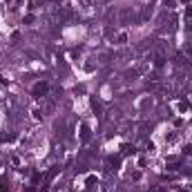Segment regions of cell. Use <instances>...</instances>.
Listing matches in <instances>:
<instances>
[{
	"instance_id": "6da1fadb",
	"label": "cell",
	"mask_w": 192,
	"mask_h": 192,
	"mask_svg": "<svg viewBox=\"0 0 192 192\" xmlns=\"http://www.w3.org/2000/svg\"><path fill=\"white\" fill-rule=\"evenodd\" d=\"M47 90H49V85H47V83H38V85L34 87V94H36V96H40V94H45Z\"/></svg>"
},
{
	"instance_id": "7a4b0ae2",
	"label": "cell",
	"mask_w": 192,
	"mask_h": 192,
	"mask_svg": "<svg viewBox=\"0 0 192 192\" xmlns=\"http://www.w3.org/2000/svg\"><path fill=\"white\" fill-rule=\"evenodd\" d=\"M123 152H125V154H132V152H134V147H130V145H125V147H123Z\"/></svg>"
}]
</instances>
